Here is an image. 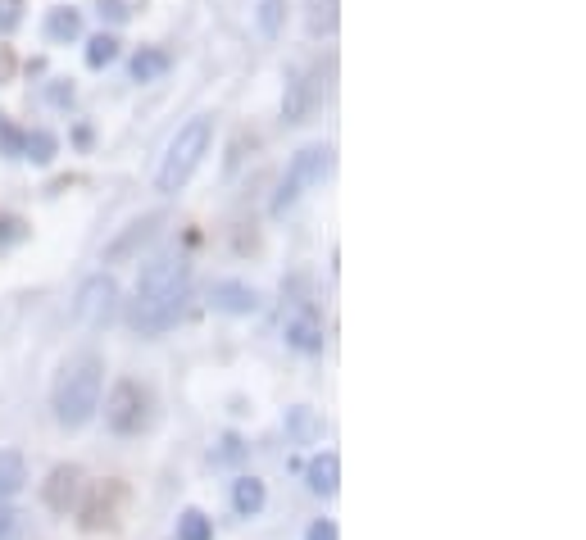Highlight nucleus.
Segmentation results:
<instances>
[{
	"mask_svg": "<svg viewBox=\"0 0 586 540\" xmlns=\"http://www.w3.org/2000/svg\"><path fill=\"white\" fill-rule=\"evenodd\" d=\"M187 286H191V264L182 255H164V259H155V264H146L137 277V300H132L128 323L137 327L141 336L169 332L182 318Z\"/></svg>",
	"mask_w": 586,
	"mask_h": 540,
	"instance_id": "1",
	"label": "nucleus"
},
{
	"mask_svg": "<svg viewBox=\"0 0 586 540\" xmlns=\"http://www.w3.org/2000/svg\"><path fill=\"white\" fill-rule=\"evenodd\" d=\"M100 382H105V364L96 354H78V359L64 364L60 382H55V418H60V427L78 432V427H87L96 418Z\"/></svg>",
	"mask_w": 586,
	"mask_h": 540,
	"instance_id": "2",
	"label": "nucleus"
},
{
	"mask_svg": "<svg viewBox=\"0 0 586 540\" xmlns=\"http://www.w3.org/2000/svg\"><path fill=\"white\" fill-rule=\"evenodd\" d=\"M209 137H214V118H209V114L187 118V123L178 128V137L169 141L164 159H159L155 191L173 196V191H182V187H187V177L196 173V168H200V159H205V150H209Z\"/></svg>",
	"mask_w": 586,
	"mask_h": 540,
	"instance_id": "3",
	"label": "nucleus"
},
{
	"mask_svg": "<svg viewBox=\"0 0 586 540\" xmlns=\"http://www.w3.org/2000/svg\"><path fill=\"white\" fill-rule=\"evenodd\" d=\"M328 168H332V146L314 141V146L296 150L291 168L282 173V182H278V196H273V214H287V209L296 205L300 196H305V187H318V182L328 177Z\"/></svg>",
	"mask_w": 586,
	"mask_h": 540,
	"instance_id": "4",
	"label": "nucleus"
},
{
	"mask_svg": "<svg viewBox=\"0 0 586 540\" xmlns=\"http://www.w3.org/2000/svg\"><path fill=\"white\" fill-rule=\"evenodd\" d=\"M114 305H119V282L110 273H96L78 286V300H73V318L82 327H105L114 318Z\"/></svg>",
	"mask_w": 586,
	"mask_h": 540,
	"instance_id": "5",
	"label": "nucleus"
},
{
	"mask_svg": "<svg viewBox=\"0 0 586 540\" xmlns=\"http://www.w3.org/2000/svg\"><path fill=\"white\" fill-rule=\"evenodd\" d=\"M150 418V404H146V391H141L137 382H119L110 391V400H105V423H110V432L119 436H132L141 432Z\"/></svg>",
	"mask_w": 586,
	"mask_h": 540,
	"instance_id": "6",
	"label": "nucleus"
},
{
	"mask_svg": "<svg viewBox=\"0 0 586 540\" xmlns=\"http://www.w3.org/2000/svg\"><path fill=\"white\" fill-rule=\"evenodd\" d=\"M209 300H214V309H223V314H255L259 309V291L246 282H214Z\"/></svg>",
	"mask_w": 586,
	"mask_h": 540,
	"instance_id": "7",
	"label": "nucleus"
},
{
	"mask_svg": "<svg viewBox=\"0 0 586 540\" xmlns=\"http://www.w3.org/2000/svg\"><path fill=\"white\" fill-rule=\"evenodd\" d=\"M305 482H309V491H314V495L332 500V495H337V486H341V459H337V454H318V459L305 468Z\"/></svg>",
	"mask_w": 586,
	"mask_h": 540,
	"instance_id": "8",
	"label": "nucleus"
},
{
	"mask_svg": "<svg viewBox=\"0 0 586 540\" xmlns=\"http://www.w3.org/2000/svg\"><path fill=\"white\" fill-rule=\"evenodd\" d=\"M323 341H328V336H323V323H318L314 314H300V318H291V323H287V345H291V350L318 354V350H323Z\"/></svg>",
	"mask_w": 586,
	"mask_h": 540,
	"instance_id": "9",
	"label": "nucleus"
},
{
	"mask_svg": "<svg viewBox=\"0 0 586 540\" xmlns=\"http://www.w3.org/2000/svg\"><path fill=\"white\" fill-rule=\"evenodd\" d=\"M309 114V82L300 69L287 73V96H282V123H305Z\"/></svg>",
	"mask_w": 586,
	"mask_h": 540,
	"instance_id": "10",
	"label": "nucleus"
},
{
	"mask_svg": "<svg viewBox=\"0 0 586 540\" xmlns=\"http://www.w3.org/2000/svg\"><path fill=\"white\" fill-rule=\"evenodd\" d=\"M264 500H269V491H264L259 477H237V482H232V509H237L241 518H255V513L264 509Z\"/></svg>",
	"mask_w": 586,
	"mask_h": 540,
	"instance_id": "11",
	"label": "nucleus"
},
{
	"mask_svg": "<svg viewBox=\"0 0 586 540\" xmlns=\"http://www.w3.org/2000/svg\"><path fill=\"white\" fill-rule=\"evenodd\" d=\"M23 482H28L23 454H19V450H0V500L19 495V491H23Z\"/></svg>",
	"mask_w": 586,
	"mask_h": 540,
	"instance_id": "12",
	"label": "nucleus"
},
{
	"mask_svg": "<svg viewBox=\"0 0 586 540\" xmlns=\"http://www.w3.org/2000/svg\"><path fill=\"white\" fill-rule=\"evenodd\" d=\"M169 73V55L164 50H137L132 55V82H155V78H164Z\"/></svg>",
	"mask_w": 586,
	"mask_h": 540,
	"instance_id": "13",
	"label": "nucleus"
},
{
	"mask_svg": "<svg viewBox=\"0 0 586 540\" xmlns=\"http://www.w3.org/2000/svg\"><path fill=\"white\" fill-rule=\"evenodd\" d=\"M73 482H78V472H73V468H55V472H50V486H46L50 509H69V500H73Z\"/></svg>",
	"mask_w": 586,
	"mask_h": 540,
	"instance_id": "14",
	"label": "nucleus"
},
{
	"mask_svg": "<svg viewBox=\"0 0 586 540\" xmlns=\"http://www.w3.org/2000/svg\"><path fill=\"white\" fill-rule=\"evenodd\" d=\"M78 32H82L78 10H50V14H46V37H50V41H73Z\"/></svg>",
	"mask_w": 586,
	"mask_h": 540,
	"instance_id": "15",
	"label": "nucleus"
},
{
	"mask_svg": "<svg viewBox=\"0 0 586 540\" xmlns=\"http://www.w3.org/2000/svg\"><path fill=\"white\" fill-rule=\"evenodd\" d=\"M282 14H287V5L282 0H259V10H255V28H259V37H278L282 32Z\"/></svg>",
	"mask_w": 586,
	"mask_h": 540,
	"instance_id": "16",
	"label": "nucleus"
},
{
	"mask_svg": "<svg viewBox=\"0 0 586 540\" xmlns=\"http://www.w3.org/2000/svg\"><path fill=\"white\" fill-rule=\"evenodd\" d=\"M287 432L296 436L300 445H309V441H318V418H314V409H287Z\"/></svg>",
	"mask_w": 586,
	"mask_h": 540,
	"instance_id": "17",
	"label": "nucleus"
},
{
	"mask_svg": "<svg viewBox=\"0 0 586 540\" xmlns=\"http://www.w3.org/2000/svg\"><path fill=\"white\" fill-rule=\"evenodd\" d=\"M178 540H214V522H209L200 509H187L178 518Z\"/></svg>",
	"mask_w": 586,
	"mask_h": 540,
	"instance_id": "18",
	"label": "nucleus"
},
{
	"mask_svg": "<svg viewBox=\"0 0 586 540\" xmlns=\"http://www.w3.org/2000/svg\"><path fill=\"white\" fill-rule=\"evenodd\" d=\"M55 150H60V141L50 132H28V141H23V159H32V164H50Z\"/></svg>",
	"mask_w": 586,
	"mask_h": 540,
	"instance_id": "19",
	"label": "nucleus"
},
{
	"mask_svg": "<svg viewBox=\"0 0 586 540\" xmlns=\"http://www.w3.org/2000/svg\"><path fill=\"white\" fill-rule=\"evenodd\" d=\"M119 59V41L110 37V32H100V37L87 41V64L91 69H105V64H114Z\"/></svg>",
	"mask_w": 586,
	"mask_h": 540,
	"instance_id": "20",
	"label": "nucleus"
},
{
	"mask_svg": "<svg viewBox=\"0 0 586 540\" xmlns=\"http://www.w3.org/2000/svg\"><path fill=\"white\" fill-rule=\"evenodd\" d=\"M332 28H337V0H309V32L323 37Z\"/></svg>",
	"mask_w": 586,
	"mask_h": 540,
	"instance_id": "21",
	"label": "nucleus"
},
{
	"mask_svg": "<svg viewBox=\"0 0 586 540\" xmlns=\"http://www.w3.org/2000/svg\"><path fill=\"white\" fill-rule=\"evenodd\" d=\"M155 223H159V214H146L141 223H132V232L123 236V241H114V246H110V255H105V259H123L132 246H137V241H146V236L155 232Z\"/></svg>",
	"mask_w": 586,
	"mask_h": 540,
	"instance_id": "22",
	"label": "nucleus"
},
{
	"mask_svg": "<svg viewBox=\"0 0 586 540\" xmlns=\"http://www.w3.org/2000/svg\"><path fill=\"white\" fill-rule=\"evenodd\" d=\"M23 141H28V132H19L14 123H5V118H0V155L23 159Z\"/></svg>",
	"mask_w": 586,
	"mask_h": 540,
	"instance_id": "23",
	"label": "nucleus"
},
{
	"mask_svg": "<svg viewBox=\"0 0 586 540\" xmlns=\"http://www.w3.org/2000/svg\"><path fill=\"white\" fill-rule=\"evenodd\" d=\"M23 536V513L0 504V540H19Z\"/></svg>",
	"mask_w": 586,
	"mask_h": 540,
	"instance_id": "24",
	"label": "nucleus"
},
{
	"mask_svg": "<svg viewBox=\"0 0 586 540\" xmlns=\"http://www.w3.org/2000/svg\"><path fill=\"white\" fill-rule=\"evenodd\" d=\"M96 14L100 19H110V23H128V5H123V0H100Z\"/></svg>",
	"mask_w": 586,
	"mask_h": 540,
	"instance_id": "25",
	"label": "nucleus"
},
{
	"mask_svg": "<svg viewBox=\"0 0 586 540\" xmlns=\"http://www.w3.org/2000/svg\"><path fill=\"white\" fill-rule=\"evenodd\" d=\"M23 236V218H0V246H14V241H19Z\"/></svg>",
	"mask_w": 586,
	"mask_h": 540,
	"instance_id": "26",
	"label": "nucleus"
},
{
	"mask_svg": "<svg viewBox=\"0 0 586 540\" xmlns=\"http://www.w3.org/2000/svg\"><path fill=\"white\" fill-rule=\"evenodd\" d=\"M19 28V0H0V32Z\"/></svg>",
	"mask_w": 586,
	"mask_h": 540,
	"instance_id": "27",
	"label": "nucleus"
},
{
	"mask_svg": "<svg viewBox=\"0 0 586 540\" xmlns=\"http://www.w3.org/2000/svg\"><path fill=\"white\" fill-rule=\"evenodd\" d=\"M305 540H337V522H314L305 531Z\"/></svg>",
	"mask_w": 586,
	"mask_h": 540,
	"instance_id": "28",
	"label": "nucleus"
},
{
	"mask_svg": "<svg viewBox=\"0 0 586 540\" xmlns=\"http://www.w3.org/2000/svg\"><path fill=\"white\" fill-rule=\"evenodd\" d=\"M241 454H246V445H241L237 436H223V450H219V459H223V463H232V459H241Z\"/></svg>",
	"mask_w": 586,
	"mask_h": 540,
	"instance_id": "29",
	"label": "nucleus"
}]
</instances>
